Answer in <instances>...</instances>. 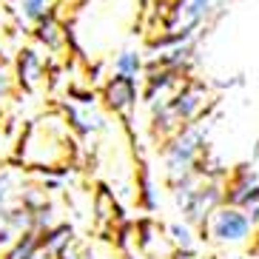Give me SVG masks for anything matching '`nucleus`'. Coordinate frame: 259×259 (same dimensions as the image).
<instances>
[{
	"mask_svg": "<svg viewBox=\"0 0 259 259\" xmlns=\"http://www.w3.org/2000/svg\"><path fill=\"white\" fill-rule=\"evenodd\" d=\"M74 131L69 128L66 117L52 111V114L37 117L29 122V128L20 137V148H17V160L29 165L37 177L43 174H60L69 177L71 165H74Z\"/></svg>",
	"mask_w": 259,
	"mask_h": 259,
	"instance_id": "1",
	"label": "nucleus"
},
{
	"mask_svg": "<svg viewBox=\"0 0 259 259\" xmlns=\"http://www.w3.org/2000/svg\"><path fill=\"white\" fill-rule=\"evenodd\" d=\"M168 188H171V197L183 213V220L199 231L205 228L211 213L222 205V180H202L197 171L168 183Z\"/></svg>",
	"mask_w": 259,
	"mask_h": 259,
	"instance_id": "2",
	"label": "nucleus"
},
{
	"mask_svg": "<svg viewBox=\"0 0 259 259\" xmlns=\"http://www.w3.org/2000/svg\"><path fill=\"white\" fill-rule=\"evenodd\" d=\"M205 143H208V125L202 120L183 125L174 137H168L162 143L160 157H162V168H165L168 183L197 171V165L205 157Z\"/></svg>",
	"mask_w": 259,
	"mask_h": 259,
	"instance_id": "3",
	"label": "nucleus"
},
{
	"mask_svg": "<svg viewBox=\"0 0 259 259\" xmlns=\"http://www.w3.org/2000/svg\"><path fill=\"white\" fill-rule=\"evenodd\" d=\"M256 236V222L234 205H220L205 222V228L199 231V239L213 242L220 248H239V245H251Z\"/></svg>",
	"mask_w": 259,
	"mask_h": 259,
	"instance_id": "4",
	"label": "nucleus"
},
{
	"mask_svg": "<svg viewBox=\"0 0 259 259\" xmlns=\"http://www.w3.org/2000/svg\"><path fill=\"white\" fill-rule=\"evenodd\" d=\"M222 205L242 208L259 228V177L251 165L234 168L222 180Z\"/></svg>",
	"mask_w": 259,
	"mask_h": 259,
	"instance_id": "5",
	"label": "nucleus"
},
{
	"mask_svg": "<svg viewBox=\"0 0 259 259\" xmlns=\"http://www.w3.org/2000/svg\"><path fill=\"white\" fill-rule=\"evenodd\" d=\"M225 0H171L160 31H199L222 9Z\"/></svg>",
	"mask_w": 259,
	"mask_h": 259,
	"instance_id": "6",
	"label": "nucleus"
},
{
	"mask_svg": "<svg viewBox=\"0 0 259 259\" xmlns=\"http://www.w3.org/2000/svg\"><path fill=\"white\" fill-rule=\"evenodd\" d=\"M171 117L177 120V125H191V122H199V117L205 114L208 106V85L197 77H188L180 89H177L171 97L165 100Z\"/></svg>",
	"mask_w": 259,
	"mask_h": 259,
	"instance_id": "7",
	"label": "nucleus"
},
{
	"mask_svg": "<svg viewBox=\"0 0 259 259\" xmlns=\"http://www.w3.org/2000/svg\"><path fill=\"white\" fill-rule=\"evenodd\" d=\"M100 100H103V106H106L111 114H117L125 122H131V114H134L137 103L143 100V92H140L137 80L111 74L106 83H103V89H100Z\"/></svg>",
	"mask_w": 259,
	"mask_h": 259,
	"instance_id": "8",
	"label": "nucleus"
},
{
	"mask_svg": "<svg viewBox=\"0 0 259 259\" xmlns=\"http://www.w3.org/2000/svg\"><path fill=\"white\" fill-rule=\"evenodd\" d=\"M15 85L20 92H37L40 85L46 83V74H49V66H46V57L37 46H23L15 57Z\"/></svg>",
	"mask_w": 259,
	"mask_h": 259,
	"instance_id": "9",
	"label": "nucleus"
},
{
	"mask_svg": "<svg viewBox=\"0 0 259 259\" xmlns=\"http://www.w3.org/2000/svg\"><path fill=\"white\" fill-rule=\"evenodd\" d=\"M143 100L151 106V103H160V100H168L171 94L180 89V85L188 80L185 74L180 71H171V69H157V66H148L143 77Z\"/></svg>",
	"mask_w": 259,
	"mask_h": 259,
	"instance_id": "10",
	"label": "nucleus"
},
{
	"mask_svg": "<svg viewBox=\"0 0 259 259\" xmlns=\"http://www.w3.org/2000/svg\"><path fill=\"white\" fill-rule=\"evenodd\" d=\"M63 117L77 137H94L106 128V114H100L94 106H63Z\"/></svg>",
	"mask_w": 259,
	"mask_h": 259,
	"instance_id": "11",
	"label": "nucleus"
},
{
	"mask_svg": "<svg viewBox=\"0 0 259 259\" xmlns=\"http://www.w3.org/2000/svg\"><path fill=\"white\" fill-rule=\"evenodd\" d=\"M31 37H34L37 49H46V52H60L66 46V26L60 23V17H57L54 9L31 26Z\"/></svg>",
	"mask_w": 259,
	"mask_h": 259,
	"instance_id": "12",
	"label": "nucleus"
},
{
	"mask_svg": "<svg viewBox=\"0 0 259 259\" xmlns=\"http://www.w3.org/2000/svg\"><path fill=\"white\" fill-rule=\"evenodd\" d=\"M111 69H114V74L120 77H128V80H137L145 74V57L140 49H120V52L114 54V63H111Z\"/></svg>",
	"mask_w": 259,
	"mask_h": 259,
	"instance_id": "13",
	"label": "nucleus"
},
{
	"mask_svg": "<svg viewBox=\"0 0 259 259\" xmlns=\"http://www.w3.org/2000/svg\"><path fill=\"white\" fill-rule=\"evenodd\" d=\"M137 205L143 208L145 213H154L160 208V194H157V183H154L151 168L140 162L137 168Z\"/></svg>",
	"mask_w": 259,
	"mask_h": 259,
	"instance_id": "14",
	"label": "nucleus"
},
{
	"mask_svg": "<svg viewBox=\"0 0 259 259\" xmlns=\"http://www.w3.org/2000/svg\"><path fill=\"white\" fill-rule=\"evenodd\" d=\"M165 236L171 242V251H197V239H199V231L185 220H174L168 222Z\"/></svg>",
	"mask_w": 259,
	"mask_h": 259,
	"instance_id": "15",
	"label": "nucleus"
},
{
	"mask_svg": "<svg viewBox=\"0 0 259 259\" xmlns=\"http://www.w3.org/2000/svg\"><path fill=\"white\" fill-rule=\"evenodd\" d=\"M71 242H74V231H71V225H66V222H57L54 228L40 234V251L49 253V256H57V253H60L63 248H69Z\"/></svg>",
	"mask_w": 259,
	"mask_h": 259,
	"instance_id": "16",
	"label": "nucleus"
},
{
	"mask_svg": "<svg viewBox=\"0 0 259 259\" xmlns=\"http://www.w3.org/2000/svg\"><path fill=\"white\" fill-rule=\"evenodd\" d=\"M40 253H43L40 251V234L37 231H23L12 239L3 259H37Z\"/></svg>",
	"mask_w": 259,
	"mask_h": 259,
	"instance_id": "17",
	"label": "nucleus"
},
{
	"mask_svg": "<svg viewBox=\"0 0 259 259\" xmlns=\"http://www.w3.org/2000/svg\"><path fill=\"white\" fill-rule=\"evenodd\" d=\"M49 12H52V0H15V15L29 26H34Z\"/></svg>",
	"mask_w": 259,
	"mask_h": 259,
	"instance_id": "18",
	"label": "nucleus"
},
{
	"mask_svg": "<svg viewBox=\"0 0 259 259\" xmlns=\"http://www.w3.org/2000/svg\"><path fill=\"white\" fill-rule=\"evenodd\" d=\"M23 185L26 183L17 177V171H12V168H0V208L15 205L17 194H20Z\"/></svg>",
	"mask_w": 259,
	"mask_h": 259,
	"instance_id": "19",
	"label": "nucleus"
},
{
	"mask_svg": "<svg viewBox=\"0 0 259 259\" xmlns=\"http://www.w3.org/2000/svg\"><path fill=\"white\" fill-rule=\"evenodd\" d=\"M54 259H85V251H83V248H80L77 242H71L69 248H63V251L57 253Z\"/></svg>",
	"mask_w": 259,
	"mask_h": 259,
	"instance_id": "20",
	"label": "nucleus"
},
{
	"mask_svg": "<svg viewBox=\"0 0 259 259\" xmlns=\"http://www.w3.org/2000/svg\"><path fill=\"white\" fill-rule=\"evenodd\" d=\"M168 259H205L202 253H197V251H171V256Z\"/></svg>",
	"mask_w": 259,
	"mask_h": 259,
	"instance_id": "21",
	"label": "nucleus"
},
{
	"mask_svg": "<svg viewBox=\"0 0 259 259\" xmlns=\"http://www.w3.org/2000/svg\"><path fill=\"white\" fill-rule=\"evenodd\" d=\"M12 239H15V234H9V231L0 225V248H9V245H12Z\"/></svg>",
	"mask_w": 259,
	"mask_h": 259,
	"instance_id": "22",
	"label": "nucleus"
},
{
	"mask_svg": "<svg viewBox=\"0 0 259 259\" xmlns=\"http://www.w3.org/2000/svg\"><path fill=\"white\" fill-rule=\"evenodd\" d=\"M251 253L259 259V228H256V236H253V242H251Z\"/></svg>",
	"mask_w": 259,
	"mask_h": 259,
	"instance_id": "23",
	"label": "nucleus"
},
{
	"mask_svg": "<svg viewBox=\"0 0 259 259\" xmlns=\"http://www.w3.org/2000/svg\"><path fill=\"white\" fill-rule=\"evenodd\" d=\"M125 259H143V256H140V253H128Z\"/></svg>",
	"mask_w": 259,
	"mask_h": 259,
	"instance_id": "24",
	"label": "nucleus"
},
{
	"mask_svg": "<svg viewBox=\"0 0 259 259\" xmlns=\"http://www.w3.org/2000/svg\"><path fill=\"white\" fill-rule=\"evenodd\" d=\"M37 259H54V256H49V253H40V256Z\"/></svg>",
	"mask_w": 259,
	"mask_h": 259,
	"instance_id": "25",
	"label": "nucleus"
},
{
	"mask_svg": "<svg viewBox=\"0 0 259 259\" xmlns=\"http://www.w3.org/2000/svg\"><path fill=\"white\" fill-rule=\"evenodd\" d=\"M85 259H94V256H89V251H85Z\"/></svg>",
	"mask_w": 259,
	"mask_h": 259,
	"instance_id": "26",
	"label": "nucleus"
},
{
	"mask_svg": "<svg viewBox=\"0 0 259 259\" xmlns=\"http://www.w3.org/2000/svg\"><path fill=\"white\" fill-rule=\"evenodd\" d=\"M0 122H3V117H0Z\"/></svg>",
	"mask_w": 259,
	"mask_h": 259,
	"instance_id": "27",
	"label": "nucleus"
}]
</instances>
